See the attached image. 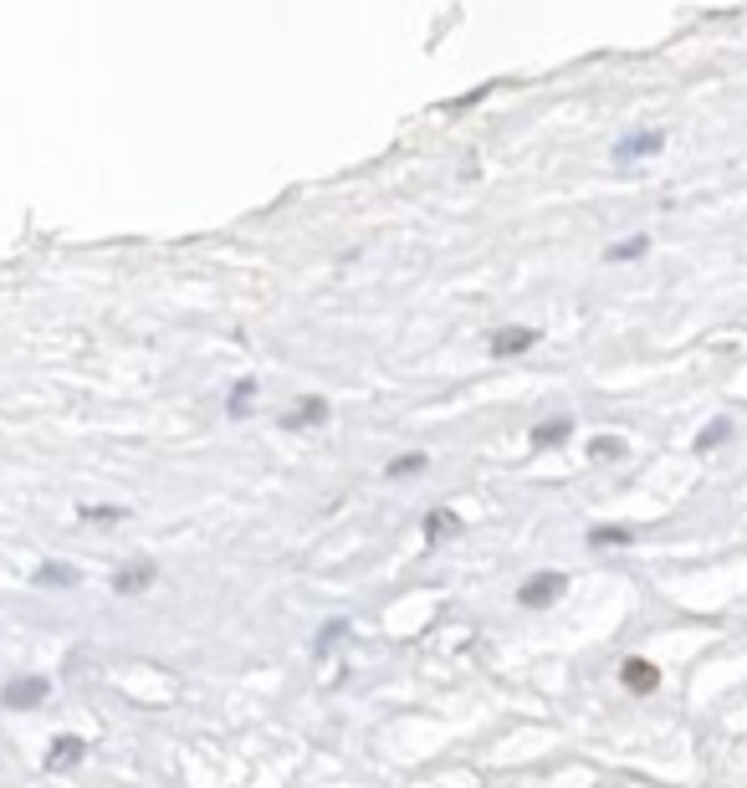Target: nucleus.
Segmentation results:
<instances>
[{"label": "nucleus", "mask_w": 747, "mask_h": 788, "mask_svg": "<svg viewBox=\"0 0 747 788\" xmlns=\"http://www.w3.org/2000/svg\"><path fill=\"white\" fill-rule=\"evenodd\" d=\"M563 589H569V573H558V568H542V573H533V579L517 589V604H523V609H548V604H553Z\"/></svg>", "instance_id": "1"}, {"label": "nucleus", "mask_w": 747, "mask_h": 788, "mask_svg": "<svg viewBox=\"0 0 747 788\" xmlns=\"http://www.w3.org/2000/svg\"><path fill=\"white\" fill-rule=\"evenodd\" d=\"M51 696V681L47 676H16V681H5V692H0V701L11 711H32V707H41Z\"/></svg>", "instance_id": "2"}, {"label": "nucleus", "mask_w": 747, "mask_h": 788, "mask_svg": "<svg viewBox=\"0 0 747 788\" xmlns=\"http://www.w3.org/2000/svg\"><path fill=\"white\" fill-rule=\"evenodd\" d=\"M620 681H624V692H630V696H651L655 686H660V665L645 661V655H630V661L620 665Z\"/></svg>", "instance_id": "3"}, {"label": "nucleus", "mask_w": 747, "mask_h": 788, "mask_svg": "<svg viewBox=\"0 0 747 788\" xmlns=\"http://www.w3.org/2000/svg\"><path fill=\"white\" fill-rule=\"evenodd\" d=\"M82 757H87V742L72 738V732H57L47 747V773H67V768H77Z\"/></svg>", "instance_id": "4"}, {"label": "nucleus", "mask_w": 747, "mask_h": 788, "mask_svg": "<svg viewBox=\"0 0 747 788\" xmlns=\"http://www.w3.org/2000/svg\"><path fill=\"white\" fill-rule=\"evenodd\" d=\"M542 333L538 328H502V333H492V359H512V353H527V348L538 344Z\"/></svg>", "instance_id": "5"}, {"label": "nucleus", "mask_w": 747, "mask_h": 788, "mask_svg": "<svg viewBox=\"0 0 747 788\" xmlns=\"http://www.w3.org/2000/svg\"><path fill=\"white\" fill-rule=\"evenodd\" d=\"M154 579H159V568H154V564H143V558H139V564H123L118 573H113V594H143Z\"/></svg>", "instance_id": "6"}, {"label": "nucleus", "mask_w": 747, "mask_h": 788, "mask_svg": "<svg viewBox=\"0 0 747 788\" xmlns=\"http://www.w3.org/2000/svg\"><path fill=\"white\" fill-rule=\"evenodd\" d=\"M660 143H666V133H660V128H645V133H630V139H620V143H615V159H620V164H630V159H645V154H655Z\"/></svg>", "instance_id": "7"}, {"label": "nucleus", "mask_w": 747, "mask_h": 788, "mask_svg": "<svg viewBox=\"0 0 747 788\" xmlns=\"http://www.w3.org/2000/svg\"><path fill=\"white\" fill-rule=\"evenodd\" d=\"M573 435V420L569 415H553V420H538L533 426V451H548V445H563Z\"/></svg>", "instance_id": "8"}, {"label": "nucleus", "mask_w": 747, "mask_h": 788, "mask_svg": "<svg viewBox=\"0 0 747 788\" xmlns=\"http://www.w3.org/2000/svg\"><path fill=\"white\" fill-rule=\"evenodd\" d=\"M323 420H328V405H323L318 394H307L292 415H282V430H307V426H323Z\"/></svg>", "instance_id": "9"}, {"label": "nucleus", "mask_w": 747, "mask_h": 788, "mask_svg": "<svg viewBox=\"0 0 747 788\" xmlns=\"http://www.w3.org/2000/svg\"><path fill=\"white\" fill-rule=\"evenodd\" d=\"M77 579H82L77 568H72V564H57V558H51V564H41V568L32 573L36 589H72Z\"/></svg>", "instance_id": "10"}, {"label": "nucleus", "mask_w": 747, "mask_h": 788, "mask_svg": "<svg viewBox=\"0 0 747 788\" xmlns=\"http://www.w3.org/2000/svg\"><path fill=\"white\" fill-rule=\"evenodd\" d=\"M461 533V518L456 512H445V507H435L425 518V543H441V537H456Z\"/></svg>", "instance_id": "11"}, {"label": "nucleus", "mask_w": 747, "mask_h": 788, "mask_svg": "<svg viewBox=\"0 0 747 788\" xmlns=\"http://www.w3.org/2000/svg\"><path fill=\"white\" fill-rule=\"evenodd\" d=\"M630 543H635L630 527H594L588 533V548H630Z\"/></svg>", "instance_id": "12"}, {"label": "nucleus", "mask_w": 747, "mask_h": 788, "mask_svg": "<svg viewBox=\"0 0 747 788\" xmlns=\"http://www.w3.org/2000/svg\"><path fill=\"white\" fill-rule=\"evenodd\" d=\"M425 466H430V456H420V451H414V456H395L389 466H384V476H389V481H399V476H420Z\"/></svg>", "instance_id": "13"}, {"label": "nucleus", "mask_w": 747, "mask_h": 788, "mask_svg": "<svg viewBox=\"0 0 747 788\" xmlns=\"http://www.w3.org/2000/svg\"><path fill=\"white\" fill-rule=\"evenodd\" d=\"M251 399H256V379H241L236 389H231V399H225V410L241 420V415H251Z\"/></svg>", "instance_id": "14"}, {"label": "nucleus", "mask_w": 747, "mask_h": 788, "mask_svg": "<svg viewBox=\"0 0 747 788\" xmlns=\"http://www.w3.org/2000/svg\"><path fill=\"white\" fill-rule=\"evenodd\" d=\"M645 252H651V236H630V241H620V246H609L605 261H635V256H645Z\"/></svg>", "instance_id": "15"}, {"label": "nucleus", "mask_w": 747, "mask_h": 788, "mask_svg": "<svg viewBox=\"0 0 747 788\" xmlns=\"http://www.w3.org/2000/svg\"><path fill=\"white\" fill-rule=\"evenodd\" d=\"M727 435H732V420L722 415V420H712V426H706V430L697 435V451H716V445L727 441Z\"/></svg>", "instance_id": "16"}, {"label": "nucleus", "mask_w": 747, "mask_h": 788, "mask_svg": "<svg viewBox=\"0 0 747 788\" xmlns=\"http://www.w3.org/2000/svg\"><path fill=\"white\" fill-rule=\"evenodd\" d=\"M588 456H594V461H615V456H624V441H620V435H594V441H588Z\"/></svg>", "instance_id": "17"}, {"label": "nucleus", "mask_w": 747, "mask_h": 788, "mask_svg": "<svg viewBox=\"0 0 747 788\" xmlns=\"http://www.w3.org/2000/svg\"><path fill=\"white\" fill-rule=\"evenodd\" d=\"M77 518H93V522H123L128 512H123V507H77Z\"/></svg>", "instance_id": "18"}, {"label": "nucleus", "mask_w": 747, "mask_h": 788, "mask_svg": "<svg viewBox=\"0 0 747 788\" xmlns=\"http://www.w3.org/2000/svg\"><path fill=\"white\" fill-rule=\"evenodd\" d=\"M343 630H349V619H333V625H328V630L318 635V650H328V646H333V640H338Z\"/></svg>", "instance_id": "19"}]
</instances>
